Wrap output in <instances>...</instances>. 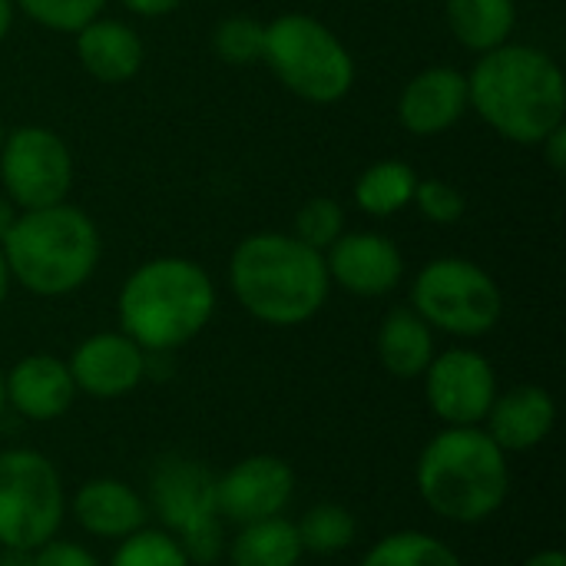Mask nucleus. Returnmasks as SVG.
Here are the masks:
<instances>
[{
  "mask_svg": "<svg viewBox=\"0 0 566 566\" xmlns=\"http://www.w3.org/2000/svg\"><path fill=\"white\" fill-rule=\"evenodd\" d=\"M468 106L501 139L541 146L566 123L564 70L547 50L507 40L478 56L468 73Z\"/></svg>",
  "mask_w": 566,
  "mask_h": 566,
  "instance_id": "1",
  "label": "nucleus"
},
{
  "mask_svg": "<svg viewBox=\"0 0 566 566\" xmlns=\"http://www.w3.org/2000/svg\"><path fill=\"white\" fill-rule=\"evenodd\" d=\"M229 289L255 322L295 328L325 308L332 282L325 255L292 232H252L232 249Z\"/></svg>",
  "mask_w": 566,
  "mask_h": 566,
  "instance_id": "2",
  "label": "nucleus"
},
{
  "mask_svg": "<svg viewBox=\"0 0 566 566\" xmlns=\"http://www.w3.org/2000/svg\"><path fill=\"white\" fill-rule=\"evenodd\" d=\"M119 332H126L146 355H166L212 322L216 282L212 275L182 255H159L136 265L116 298Z\"/></svg>",
  "mask_w": 566,
  "mask_h": 566,
  "instance_id": "3",
  "label": "nucleus"
},
{
  "mask_svg": "<svg viewBox=\"0 0 566 566\" xmlns=\"http://www.w3.org/2000/svg\"><path fill=\"white\" fill-rule=\"evenodd\" d=\"M415 481L431 514L474 527L507 504L511 464L484 428H444L421 448Z\"/></svg>",
  "mask_w": 566,
  "mask_h": 566,
  "instance_id": "4",
  "label": "nucleus"
},
{
  "mask_svg": "<svg viewBox=\"0 0 566 566\" xmlns=\"http://www.w3.org/2000/svg\"><path fill=\"white\" fill-rule=\"evenodd\" d=\"M10 279L36 298H63L83 289L99 265V229L70 202L17 212L0 242Z\"/></svg>",
  "mask_w": 566,
  "mask_h": 566,
  "instance_id": "5",
  "label": "nucleus"
},
{
  "mask_svg": "<svg viewBox=\"0 0 566 566\" xmlns=\"http://www.w3.org/2000/svg\"><path fill=\"white\" fill-rule=\"evenodd\" d=\"M262 63L305 103L332 106L355 86V56L338 33L312 13H279L265 23Z\"/></svg>",
  "mask_w": 566,
  "mask_h": 566,
  "instance_id": "6",
  "label": "nucleus"
},
{
  "mask_svg": "<svg viewBox=\"0 0 566 566\" xmlns=\"http://www.w3.org/2000/svg\"><path fill=\"white\" fill-rule=\"evenodd\" d=\"M411 308L451 338H484L504 315V292L488 269L461 255L421 265L411 282Z\"/></svg>",
  "mask_w": 566,
  "mask_h": 566,
  "instance_id": "7",
  "label": "nucleus"
},
{
  "mask_svg": "<svg viewBox=\"0 0 566 566\" xmlns=\"http://www.w3.org/2000/svg\"><path fill=\"white\" fill-rule=\"evenodd\" d=\"M66 494L56 464L33 448L0 451V551H36L63 527Z\"/></svg>",
  "mask_w": 566,
  "mask_h": 566,
  "instance_id": "8",
  "label": "nucleus"
},
{
  "mask_svg": "<svg viewBox=\"0 0 566 566\" xmlns=\"http://www.w3.org/2000/svg\"><path fill=\"white\" fill-rule=\"evenodd\" d=\"M0 186L20 212L66 202L73 186V153L63 136L36 123L7 129L0 146Z\"/></svg>",
  "mask_w": 566,
  "mask_h": 566,
  "instance_id": "9",
  "label": "nucleus"
},
{
  "mask_svg": "<svg viewBox=\"0 0 566 566\" xmlns=\"http://www.w3.org/2000/svg\"><path fill=\"white\" fill-rule=\"evenodd\" d=\"M424 381V401L444 428H481L494 398L497 371L474 348H448L431 358Z\"/></svg>",
  "mask_w": 566,
  "mask_h": 566,
  "instance_id": "10",
  "label": "nucleus"
},
{
  "mask_svg": "<svg viewBox=\"0 0 566 566\" xmlns=\"http://www.w3.org/2000/svg\"><path fill=\"white\" fill-rule=\"evenodd\" d=\"M295 497V471L275 454H249L216 478V511L229 524L282 517Z\"/></svg>",
  "mask_w": 566,
  "mask_h": 566,
  "instance_id": "11",
  "label": "nucleus"
},
{
  "mask_svg": "<svg viewBox=\"0 0 566 566\" xmlns=\"http://www.w3.org/2000/svg\"><path fill=\"white\" fill-rule=\"evenodd\" d=\"M149 507L172 537L219 521L216 474L189 454H166L149 474Z\"/></svg>",
  "mask_w": 566,
  "mask_h": 566,
  "instance_id": "12",
  "label": "nucleus"
},
{
  "mask_svg": "<svg viewBox=\"0 0 566 566\" xmlns=\"http://www.w3.org/2000/svg\"><path fill=\"white\" fill-rule=\"evenodd\" d=\"M76 395L99 401L133 395L149 368V355L126 332H96L83 338L66 358Z\"/></svg>",
  "mask_w": 566,
  "mask_h": 566,
  "instance_id": "13",
  "label": "nucleus"
},
{
  "mask_svg": "<svg viewBox=\"0 0 566 566\" xmlns=\"http://www.w3.org/2000/svg\"><path fill=\"white\" fill-rule=\"evenodd\" d=\"M328 282L355 298H381L405 279L401 249L381 232H342L325 249Z\"/></svg>",
  "mask_w": 566,
  "mask_h": 566,
  "instance_id": "14",
  "label": "nucleus"
},
{
  "mask_svg": "<svg viewBox=\"0 0 566 566\" xmlns=\"http://www.w3.org/2000/svg\"><path fill=\"white\" fill-rule=\"evenodd\" d=\"M468 73L458 66H424L398 93V123L418 139H431L458 126L468 113Z\"/></svg>",
  "mask_w": 566,
  "mask_h": 566,
  "instance_id": "15",
  "label": "nucleus"
},
{
  "mask_svg": "<svg viewBox=\"0 0 566 566\" xmlns=\"http://www.w3.org/2000/svg\"><path fill=\"white\" fill-rule=\"evenodd\" d=\"M3 395L20 418L46 424L70 411L76 398V385L63 358L36 352V355H23L3 375Z\"/></svg>",
  "mask_w": 566,
  "mask_h": 566,
  "instance_id": "16",
  "label": "nucleus"
},
{
  "mask_svg": "<svg viewBox=\"0 0 566 566\" xmlns=\"http://www.w3.org/2000/svg\"><path fill=\"white\" fill-rule=\"evenodd\" d=\"M557 424V401L541 385H514L497 391L484 431L504 454H524L541 448Z\"/></svg>",
  "mask_w": 566,
  "mask_h": 566,
  "instance_id": "17",
  "label": "nucleus"
},
{
  "mask_svg": "<svg viewBox=\"0 0 566 566\" xmlns=\"http://www.w3.org/2000/svg\"><path fill=\"white\" fill-rule=\"evenodd\" d=\"M73 521L96 541H126L129 534L146 527L149 507L139 491L116 478H93L80 484L70 501Z\"/></svg>",
  "mask_w": 566,
  "mask_h": 566,
  "instance_id": "18",
  "label": "nucleus"
},
{
  "mask_svg": "<svg viewBox=\"0 0 566 566\" xmlns=\"http://www.w3.org/2000/svg\"><path fill=\"white\" fill-rule=\"evenodd\" d=\"M73 43H76L80 66L96 83H106V86L129 83L143 70V60H146V46L136 27L116 17H103V13L90 20L86 27H80L73 33Z\"/></svg>",
  "mask_w": 566,
  "mask_h": 566,
  "instance_id": "19",
  "label": "nucleus"
},
{
  "mask_svg": "<svg viewBox=\"0 0 566 566\" xmlns=\"http://www.w3.org/2000/svg\"><path fill=\"white\" fill-rule=\"evenodd\" d=\"M375 352L381 368L398 378V381H415L428 371L431 358L438 355L434 348V328L411 308H391L381 325H378V338H375Z\"/></svg>",
  "mask_w": 566,
  "mask_h": 566,
  "instance_id": "20",
  "label": "nucleus"
},
{
  "mask_svg": "<svg viewBox=\"0 0 566 566\" xmlns=\"http://www.w3.org/2000/svg\"><path fill=\"white\" fill-rule=\"evenodd\" d=\"M444 20L464 50L488 53L511 40L517 27V0H444Z\"/></svg>",
  "mask_w": 566,
  "mask_h": 566,
  "instance_id": "21",
  "label": "nucleus"
},
{
  "mask_svg": "<svg viewBox=\"0 0 566 566\" xmlns=\"http://www.w3.org/2000/svg\"><path fill=\"white\" fill-rule=\"evenodd\" d=\"M226 554L229 566H298L305 557L298 531L285 517L242 524Z\"/></svg>",
  "mask_w": 566,
  "mask_h": 566,
  "instance_id": "22",
  "label": "nucleus"
},
{
  "mask_svg": "<svg viewBox=\"0 0 566 566\" xmlns=\"http://www.w3.org/2000/svg\"><path fill=\"white\" fill-rule=\"evenodd\" d=\"M418 172L401 159H378L355 179V206L371 219H391L411 206Z\"/></svg>",
  "mask_w": 566,
  "mask_h": 566,
  "instance_id": "23",
  "label": "nucleus"
},
{
  "mask_svg": "<svg viewBox=\"0 0 566 566\" xmlns=\"http://www.w3.org/2000/svg\"><path fill=\"white\" fill-rule=\"evenodd\" d=\"M358 566H464L461 554L434 534L395 531L368 547Z\"/></svg>",
  "mask_w": 566,
  "mask_h": 566,
  "instance_id": "24",
  "label": "nucleus"
},
{
  "mask_svg": "<svg viewBox=\"0 0 566 566\" xmlns=\"http://www.w3.org/2000/svg\"><path fill=\"white\" fill-rule=\"evenodd\" d=\"M295 531H298V541H302L305 554L335 557V554H342V551H348L355 544L358 521H355V514L345 504L322 501V504H315V507H308L302 514Z\"/></svg>",
  "mask_w": 566,
  "mask_h": 566,
  "instance_id": "25",
  "label": "nucleus"
},
{
  "mask_svg": "<svg viewBox=\"0 0 566 566\" xmlns=\"http://www.w3.org/2000/svg\"><path fill=\"white\" fill-rule=\"evenodd\" d=\"M106 566H192L182 544L163 527H143L116 544Z\"/></svg>",
  "mask_w": 566,
  "mask_h": 566,
  "instance_id": "26",
  "label": "nucleus"
},
{
  "mask_svg": "<svg viewBox=\"0 0 566 566\" xmlns=\"http://www.w3.org/2000/svg\"><path fill=\"white\" fill-rule=\"evenodd\" d=\"M262 46H265V23L245 13L226 17L212 30V50L222 63L232 66H249L262 63Z\"/></svg>",
  "mask_w": 566,
  "mask_h": 566,
  "instance_id": "27",
  "label": "nucleus"
},
{
  "mask_svg": "<svg viewBox=\"0 0 566 566\" xmlns=\"http://www.w3.org/2000/svg\"><path fill=\"white\" fill-rule=\"evenodd\" d=\"M20 13H27L36 27L50 33H76L90 20H96L106 0H13Z\"/></svg>",
  "mask_w": 566,
  "mask_h": 566,
  "instance_id": "28",
  "label": "nucleus"
},
{
  "mask_svg": "<svg viewBox=\"0 0 566 566\" xmlns=\"http://www.w3.org/2000/svg\"><path fill=\"white\" fill-rule=\"evenodd\" d=\"M342 232H345V209H342V202H335L328 196H315V199L302 202V209L295 212L292 235L322 255Z\"/></svg>",
  "mask_w": 566,
  "mask_h": 566,
  "instance_id": "29",
  "label": "nucleus"
},
{
  "mask_svg": "<svg viewBox=\"0 0 566 566\" xmlns=\"http://www.w3.org/2000/svg\"><path fill=\"white\" fill-rule=\"evenodd\" d=\"M411 206H418V212H421L428 222H434V226H451V222H458V219L464 216L468 199H464V192H461L454 182L431 176V179H418V189H415Z\"/></svg>",
  "mask_w": 566,
  "mask_h": 566,
  "instance_id": "30",
  "label": "nucleus"
},
{
  "mask_svg": "<svg viewBox=\"0 0 566 566\" xmlns=\"http://www.w3.org/2000/svg\"><path fill=\"white\" fill-rule=\"evenodd\" d=\"M219 521H222V517H219ZM219 521H209V524L192 527V531H186L182 537H176V541L182 544V551H186V557H189V564L192 566H209L222 557L226 541H222V524H219Z\"/></svg>",
  "mask_w": 566,
  "mask_h": 566,
  "instance_id": "31",
  "label": "nucleus"
},
{
  "mask_svg": "<svg viewBox=\"0 0 566 566\" xmlns=\"http://www.w3.org/2000/svg\"><path fill=\"white\" fill-rule=\"evenodd\" d=\"M33 566H103L96 560V554H90L83 544L76 541H46L43 547L33 551Z\"/></svg>",
  "mask_w": 566,
  "mask_h": 566,
  "instance_id": "32",
  "label": "nucleus"
},
{
  "mask_svg": "<svg viewBox=\"0 0 566 566\" xmlns=\"http://www.w3.org/2000/svg\"><path fill=\"white\" fill-rule=\"evenodd\" d=\"M541 153H544V159H547V166L554 169V172H564L566 169V123L564 126H557L544 143H541Z\"/></svg>",
  "mask_w": 566,
  "mask_h": 566,
  "instance_id": "33",
  "label": "nucleus"
},
{
  "mask_svg": "<svg viewBox=\"0 0 566 566\" xmlns=\"http://www.w3.org/2000/svg\"><path fill=\"white\" fill-rule=\"evenodd\" d=\"M119 3L136 17H166L176 13L186 0H119Z\"/></svg>",
  "mask_w": 566,
  "mask_h": 566,
  "instance_id": "34",
  "label": "nucleus"
},
{
  "mask_svg": "<svg viewBox=\"0 0 566 566\" xmlns=\"http://www.w3.org/2000/svg\"><path fill=\"white\" fill-rule=\"evenodd\" d=\"M524 566H566V557H564V551L547 547V551H537L534 557H527V564Z\"/></svg>",
  "mask_w": 566,
  "mask_h": 566,
  "instance_id": "35",
  "label": "nucleus"
},
{
  "mask_svg": "<svg viewBox=\"0 0 566 566\" xmlns=\"http://www.w3.org/2000/svg\"><path fill=\"white\" fill-rule=\"evenodd\" d=\"M17 212H20V209H17V206H13V202H10V199L0 192V242H3V235L10 232V226H13Z\"/></svg>",
  "mask_w": 566,
  "mask_h": 566,
  "instance_id": "36",
  "label": "nucleus"
},
{
  "mask_svg": "<svg viewBox=\"0 0 566 566\" xmlns=\"http://www.w3.org/2000/svg\"><path fill=\"white\" fill-rule=\"evenodd\" d=\"M13 13H17V7H13V0H0V43L10 36V30H13Z\"/></svg>",
  "mask_w": 566,
  "mask_h": 566,
  "instance_id": "37",
  "label": "nucleus"
},
{
  "mask_svg": "<svg viewBox=\"0 0 566 566\" xmlns=\"http://www.w3.org/2000/svg\"><path fill=\"white\" fill-rule=\"evenodd\" d=\"M0 566H33L30 551H0Z\"/></svg>",
  "mask_w": 566,
  "mask_h": 566,
  "instance_id": "38",
  "label": "nucleus"
},
{
  "mask_svg": "<svg viewBox=\"0 0 566 566\" xmlns=\"http://www.w3.org/2000/svg\"><path fill=\"white\" fill-rule=\"evenodd\" d=\"M10 285H13V279H10L7 259H3V252H0V308H3V302H7V295H10Z\"/></svg>",
  "mask_w": 566,
  "mask_h": 566,
  "instance_id": "39",
  "label": "nucleus"
},
{
  "mask_svg": "<svg viewBox=\"0 0 566 566\" xmlns=\"http://www.w3.org/2000/svg\"><path fill=\"white\" fill-rule=\"evenodd\" d=\"M3 411H7V395H3V371H0V418H3Z\"/></svg>",
  "mask_w": 566,
  "mask_h": 566,
  "instance_id": "40",
  "label": "nucleus"
},
{
  "mask_svg": "<svg viewBox=\"0 0 566 566\" xmlns=\"http://www.w3.org/2000/svg\"><path fill=\"white\" fill-rule=\"evenodd\" d=\"M3 136H7V129H3V123H0V146H3Z\"/></svg>",
  "mask_w": 566,
  "mask_h": 566,
  "instance_id": "41",
  "label": "nucleus"
}]
</instances>
